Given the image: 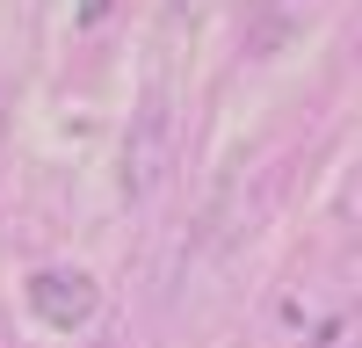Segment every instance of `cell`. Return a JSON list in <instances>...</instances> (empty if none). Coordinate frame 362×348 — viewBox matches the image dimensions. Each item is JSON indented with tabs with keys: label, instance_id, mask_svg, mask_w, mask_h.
Returning a JSON list of instances; mask_svg holds the SVG:
<instances>
[{
	"label": "cell",
	"instance_id": "1",
	"mask_svg": "<svg viewBox=\"0 0 362 348\" xmlns=\"http://www.w3.org/2000/svg\"><path fill=\"white\" fill-rule=\"evenodd\" d=\"M167 153H174V102H167V87H153L138 102V116H131V138H124V196L131 203L160 189Z\"/></svg>",
	"mask_w": 362,
	"mask_h": 348
},
{
	"label": "cell",
	"instance_id": "2",
	"mask_svg": "<svg viewBox=\"0 0 362 348\" xmlns=\"http://www.w3.org/2000/svg\"><path fill=\"white\" fill-rule=\"evenodd\" d=\"M22 298H29V312H37L51 334H80L87 319H95L102 290H95V276H87V269H37Z\"/></svg>",
	"mask_w": 362,
	"mask_h": 348
},
{
	"label": "cell",
	"instance_id": "3",
	"mask_svg": "<svg viewBox=\"0 0 362 348\" xmlns=\"http://www.w3.org/2000/svg\"><path fill=\"white\" fill-rule=\"evenodd\" d=\"M102 15H109V0H80V22H87V29H95Z\"/></svg>",
	"mask_w": 362,
	"mask_h": 348
}]
</instances>
